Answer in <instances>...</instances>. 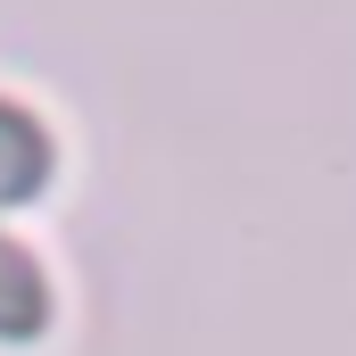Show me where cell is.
<instances>
[{
  "label": "cell",
  "mask_w": 356,
  "mask_h": 356,
  "mask_svg": "<svg viewBox=\"0 0 356 356\" xmlns=\"http://www.w3.org/2000/svg\"><path fill=\"white\" fill-rule=\"evenodd\" d=\"M42 182H50V133H42L17 99H0V207L33 199Z\"/></svg>",
  "instance_id": "cell-1"
},
{
  "label": "cell",
  "mask_w": 356,
  "mask_h": 356,
  "mask_svg": "<svg viewBox=\"0 0 356 356\" xmlns=\"http://www.w3.org/2000/svg\"><path fill=\"white\" fill-rule=\"evenodd\" d=\"M50 323V282H42V266L0 232V340H33Z\"/></svg>",
  "instance_id": "cell-2"
}]
</instances>
